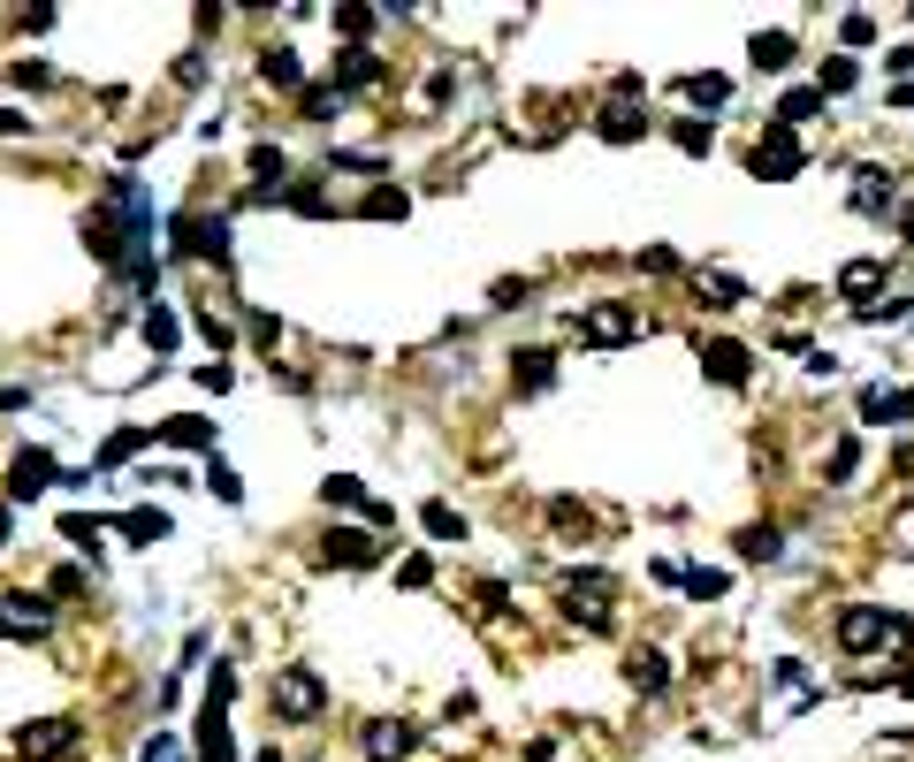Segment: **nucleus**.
Instances as JSON below:
<instances>
[{
	"mask_svg": "<svg viewBox=\"0 0 914 762\" xmlns=\"http://www.w3.org/2000/svg\"><path fill=\"white\" fill-rule=\"evenodd\" d=\"M366 84H381V54L374 46H343L335 54V92H366Z\"/></svg>",
	"mask_w": 914,
	"mask_h": 762,
	"instance_id": "15",
	"label": "nucleus"
},
{
	"mask_svg": "<svg viewBox=\"0 0 914 762\" xmlns=\"http://www.w3.org/2000/svg\"><path fill=\"white\" fill-rule=\"evenodd\" d=\"M595 138H603V146H632V138H648V107H625V100H609L603 115H595Z\"/></svg>",
	"mask_w": 914,
	"mask_h": 762,
	"instance_id": "14",
	"label": "nucleus"
},
{
	"mask_svg": "<svg viewBox=\"0 0 914 762\" xmlns=\"http://www.w3.org/2000/svg\"><path fill=\"white\" fill-rule=\"evenodd\" d=\"M678 588H686L694 603H717V595H724L732 580H724V572H709V565H686V580H678Z\"/></svg>",
	"mask_w": 914,
	"mask_h": 762,
	"instance_id": "32",
	"label": "nucleus"
},
{
	"mask_svg": "<svg viewBox=\"0 0 914 762\" xmlns=\"http://www.w3.org/2000/svg\"><path fill=\"white\" fill-rule=\"evenodd\" d=\"M198 762H237V740H229V709H206V717H198Z\"/></svg>",
	"mask_w": 914,
	"mask_h": 762,
	"instance_id": "21",
	"label": "nucleus"
},
{
	"mask_svg": "<svg viewBox=\"0 0 914 762\" xmlns=\"http://www.w3.org/2000/svg\"><path fill=\"white\" fill-rule=\"evenodd\" d=\"M640 268H648V275H678V252H671V244H648Z\"/></svg>",
	"mask_w": 914,
	"mask_h": 762,
	"instance_id": "46",
	"label": "nucleus"
},
{
	"mask_svg": "<svg viewBox=\"0 0 914 762\" xmlns=\"http://www.w3.org/2000/svg\"><path fill=\"white\" fill-rule=\"evenodd\" d=\"M206 488H214L221 503H244V480H237V473H229L221 457H206Z\"/></svg>",
	"mask_w": 914,
	"mask_h": 762,
	"instance_id": "36",
	"label": "nucleus"
},
{
	"mask_svg": "<svg viewBox=\"0 0 914 762\" xmlns=\"http://www.w3.org/2000/svg\"><path fill=\"white\" fill-rule=\"evenodd\" d=\"M115 534H123V542H138V549H152V542H168V511L138 503V511H123V519H115Z\"/></svg>",
	"mask_w": 914,
	"mask_h": 762,
	"instance_id": "22",
	"label": "nucleus"
},
{
	"mask_svg": "<svg viewBox=\"0 0 914 762\" xmlns=\"http://www.w3.org/2000/svg\"><path fill=\"white\" fill-rule=\"evenodd\" d=\"M404 206H412V198H404V191H374V198H366V206H358V214H374V221H389V214H397V221H404Z\"/></svg>",
	"mask_w": 914,
	"mask_h": 762,
	"instance_id": "40",
	"label": "nucleus"
},
{
	"mask_svg": "<svg viewBox=\"0 0 914 762\" xmlns=\"http://www.w3.org/2000/svg\"><path fill=\"white\" fill-rule=\"evenodd\" d=\"M740 557H747V565H777V557H785V534H777V526H747V534H740Z\"/></svg>",
	"mask_w": 914,
	"mask_h": 762,
	"instance_id": "26",
	"label": "nucleus"
},
{
	"mask_svg": "<svg viewBox=\"0 0 914 762\" xmlns=\"http://www.w3.org/2000/svg\"><path fill=\"white\" fill-rule=\"evenodd\" d=\"M138 328H146V343H152V351H175V335H183V328H175V312H168L160 298L146 305V320H138Z\"/></svg>",
	"mask_w": 914,
	"mask_h": 762,
	"instance_id": "29",
	"label": "nucleus"
},
{
	"mask_svg": "<svg viewBox=\"0 0 914 762\" xmlns=\"http://www.w3.org/2000/svg\"><path fill=\"white\" fill-rule=\"evenodd\" d=\"M320 557H328V565H343V572H374V565H381V542H374L366 526H328Z\"/></svg>",
	"mask_w": 914,
	"mask_h": 762,
	"instance_id": "8",
	"label": "nucleus"
},
{
	"mask_svg": "<svg viewBox=\"0 0 914 762\" xmlns=\"http://www.w3.org/2000/svg\"><path fill=\"white\" fill-rule=\"evenodd\" d=\"M800 130H785V123H762V138H755V152H747V168H755L762 183H792L800 175Z\"/></svg>",
	"mask_w": 914,
	"mask_h": 762,
	"instance_id": "4",
	"label": "nucleus"
},
{
	"mask_svg": "<svg viewBox=\"0 0 914 762\" xmlns=\"http://www.w3.org/2000/svg\"><path fill=\"white\" fill-rule=\"evenodd\" d=\"M694 359H701V374H709L717 389H740V382L755 374V351L732 343V335H694Z\"/></svg>",
	"mask_w": 914,
	"mask_h": 762,
	"instance_id": "6",
	"label": "nucleus"
},
{
	"mask_svg": "<svg viewBox=\"0 0 914 762\" xmlns=\"http://www.w3.org/2000/svg\"><path fill=\"white\" fill-rule=\"evenodd\" d=\"M572 328H580V343H595V351H617V343H640V305L625 298H595L572 312Z\"/></svg>",
	"mask_w": 914,
	"mask_h": 762,
	"instance_id": "2",
	"label": "nucleus"
},
{
	"mask_svg": "<svg viewBox=\"0 0 914 762\" xmlns=\"http://www.w3.org/2000/svg\"><path fill=\"white\" fill-rule=\"evenodd\" d=\"M854 84H861V61H854V54L815 61V92H823V100H838V92H854Z\"/></svg>",
	"mask_w": 914,
	"mask_h": 762,
	"instance_id": "24",
	"label": "nucleus"
},
{
	"mask_svg": "<svg viewBox=\"0 0 914 762\" xmlns=\"http://www.w3.org/2000/svg\"><path fill=\"white\" fill-rule=\"evenodd\" d=\"M260 762H283V755H275V748H267V755H260Z\"/></svg>",
	"mask_w": 914,
	"mask_h": 762,
	"instance_id": "55",
	"label": "nucleus"
},
{
	"mask_svg": "<svg viewBox=\"0 0 914 762\" xmlns=\"http://www.w3.org/2000/svg\"><path fill=\"white\" fill-rule=\"evenodd\" d=\"M69 748H77V717H38V725L15 732V755H31V762H54Z\"/></svg>",
	"mask_w": 914,
	"mask_h": 762,
	"instance_id": "9",
	"label": "nucleus"
},
{
	"mask_svg": "<svg viewBox=\"0 0 914 762\" xmlns=\"http://www.w3.org/2000/svg\"><path fill=\"white\" fill-rule=\"evenodd\" d=\"M678 92H686L694 107H724V100H732V84H724V77H686Z\"/></svg>",
	"mask_w": 914,
	"mask_h": 762,
	"instance_id": "33",
	"label": "nucleus"
},
{
	"mask_svg": "<svg viewBox=\"0 0 914 762\" xmlns=\"http://www.w3.org/2000/svg\"><path fill=\"white\" fill-rule=\"evenodd\" d=\"M23 130H31V123H23L15 107H0V138H23Z\"/></svg>",
	"mask_w": 914,
	"mask_h": 762,
	"instance_id": "51",
	"label": "nucleus"
},
{
	"mask_svg": "<svg viewBox=\"0 0 914 762\" xmlns=\"http://www.w3.org/2000/svg\"><path fill=\"white\" fill-rule=\"evenodd\" d=\"M792 54H800V46H792V31H755V38H747V61H755L762 77L792 69Z\"/></svg>",
	"mask_w": 914,
	"mask_h": 762,
	"instance_id": "18",
	"label": "nucleus"
},
{
	"mask_svg": "<svg viewBox=\"0 0 914 762\" xmlns=\"http://www.w3.org/2000/svg\"><path fill=\"white\" fill-rule=\"evenodd\" d=\"M884 69H892V77H907V84H914V46H892V54H884Z\"/></svg>",
	"mask_w": 914,
	"mask_h": 762,
	"instance_id": "50",
	"label": "nucleus"
},
{
	"mask_svg": "<svg viewBox=\"0 0 914 762\" xmlns=\"http://www.w3.org/2000/svg\"><path fill=\"white\" fill-rule=\"evenodd\" d=\"M8 534H15V511H8V503H0V549H8Z\"/></svg>",
	"mask_w": 914,
	"mask_h": 762,
	"instance_id": "53",
	"label": "nucleus"
},
{
	"mask_svg": "<svg viewBox=\"0 0 914 762\" xmlns=\"http://www.w3.org/2000/svg\"><path fill=\"white\" fill-rule=\"evenodd\" d=\"M892 229H900V237H907V244H914V198H907V206H900V214H892Z\"/></svg>",
	"mask_w": 914,
	"mask_h": 762,
	"instance_id": "52",
	"label": "nucleus"
},
{
	"mask_svg": "<svg viewBox=\"0 0 914 762\" xmlns=\"http://www.w3.org/2000/svg\"><path fill=\"white\" fill-rule=\"evenodd\" d=\"M138 762H183V740H175V732H152Z\"/></svg>",
	"mask_w": 914,
	"mask_h": 762,
	"instance_id": "45",
	"label": "nucleus"
},
{
	"mask_svg": "<svg viewBox=\"0 0 914 762\" xmlns=\"http://www.w3.org/2000/svg\"><path fill=\"white\" fill-rule=\"evenodd\" d=\"M511 382H518L526 397H541V389H557V359H549V351H518V359H511Z\"/></svg>",
	"mask_w": 914,
	"mask_h": 762,
	"instance_id": "23",
	"label": "nucleus"
},
{
	"mask_svg": "<svg viewBox=\"0 0 914 762\" xmlns=\"http://www.w3.org/2000/svg\"><path fill=\"white\" fill-rule=\"evenodd\" d=\"M892 107H914V84H892Z\"/></svg>",
	"mask_w": 914,
	"mask_h": 762,
	"instance_id": "54",
	"label": "nucleus"
},
{
	"mask_svg": "<svg viewBox=\"0 0 914 762\" xmlns=\"http://www.w3.org/2000/svg\"><path fill=\"white\" fill-rule=\"evenodd\" d=\"M854 320H869V328H900V320H907V298H877V305H861Z\"/></svg>",
	"mask_w": 914,
	"mask_h": 762,
	"instance_id": "37",
	"label": "nucleus"
},
{
	"mask_svg": "<svg viewBox=\"0 0 914 762\" xmlns=\"http://www.w3.org/2000/svg\"><path fill=\"white\" fill-rule=\"evenodd\" d=\"M61 534H69V542H84V557H92V549L107 542V526H100L92 511H69V519H61Z\"/></svg>",
	"mask_w": 914,
	"mask_h": 762,
	"instance_id": "34",
	"label": "nucleus"
},
{
	"mask_svg": "<svg viewBox=\"0 0 914 762\" xmlns=\"http://www.w3.org/2000/svg\"><path fill=\"white\" fill-rule=\"evenodd\" d=\"M914 420V389H861V428H900Z\"/></svg>",
	"mask_w": 914,
	"mask_h": 762,
	"instance_id": "13",
	"label": "nucleus"
},
{
	"mask_svg": "<svg viewBox=\"0 0 914 762\" xmlns=\"http://www.w3.org/2000/svg\"><path fill=\"white\" fill-rule=\"evenodd\" d=\"M267 702H275V717H290V725H305V717H320V709H328V686H320V671H305V663H290V671H275Z\"/></svg>",
	"mask_w": 914,
	"mask_h": 762,
	"instance_id": "3",
	"label": "nucleus"
},
{
	"mask_svg": "<svg viewBox=\"0 0 914 762\" xmlns=\"http://www.w3.org/2000/svg\"><path fill=\"white\" fill-rule=\"evenodd\" d=\"M335 107H343V92H335V84H305V115H312V123H328Z\"/></svg>",
	"mask_w": 914,
	"mask_h": 762,
	"instance_id": "38",
	"label": "nucleus"
},
{
	"mask_svg": "<svg viewBox=\"0 0 914 762\" xmlns=\"http://www.w3.org/2000/svg\"><path fill=\"white\" fill-rule=\"evenodd\" d=\"M46 625H54V603H46V595H31V588H8V595H0V633H8V640H38Z\"/></svg>",
	"mask_w": 914,
	"mask_h": 762,
	"instance_id": "7",
	"label": "nucleus"
},
{
	"mask_svg": "<svg viewBox=\"0 0 914 762\" xmlns=\"http://www.w3.org/2000/svg\"><path fill=\"white\" fill-rule=\"evenodd\" d=\"M146 443H160L152 428H115V435L100 443V465H123V457H138V451H146Z\"/></svg>",
	"mask_w": 914,
	"mask_h": 762,
	"instance_id": "27",
	"label": "nucleus"
},
{
	"mask_svg": "<svg viewBox=\"0 0 914 762\" xmlns=\"http://www.w3.org/2000/svg\"><path fill=\"white\" fill-rule=\"evenodd\" d=\"M854 473H861V443H854V435H846V443H838V451H831V480H854Z\"/></svg>",
	"mask_w": 914,
	"mask_h": 762,
	"instance_id": "43",
	"label": "nucleus"
},
{
	"mask_svg": "<svg viewBox=\"0 0 914 762\" xmlns=\"http://www.w3.org/2000/svg\"><path fill=\"white\" fill-rule=\"evenodd\" d=\"M838 38H846V54H861V46L877 38V15H846V23H838Z\"/></svg>",
	"mask_w": 914,
	"mask_h": 762,
	"instance_id": "39",
	"label": "nucleus"
},
{
	"mask_svg": "<svg viewBox=\"0 0 914 762\" xmlns=\"http://www.w3.org/2000/svg\"><path fill=\"white\" fill-rule=\"evenodd\" d=\"M877 291H884V260H846L838 268V298H854V312L877 305Z\"/></svg>",
	"mask_w": 914,
	"mask_h": 762,
	"instance_id": "16",
	"label": "nucleus"
},
{
	"mask_svg": "<svg viewBox=\"0 0 914 762\" xmlns=\"http://www.w3.org/2000/svg\"><path fill=\"white\" fill-rule=\"evenodd\" d=\"M892 640H907V617H900V610H877V603L838 610V648H846V656H877V648H892Z\"/></svg>",
	"mask_w": 914,
	"mask_h": 762,
	"instance_id": "1",
	"label": "nucleus"
},
{
	"mask_svg": "<svg viewBox=\"0 0 914 762\" xmlns=\"http://www.w3.org/2000/svg\"><path fill=\"white\" fill-rule=\"evenodd\" d=\"M46 595H61V603H77V595H84V572H69V565H61V572L46 580Z\"/></svg>",
	"mask_w": 914,
	"mask_h": 762,
	"instance_id": "47",
	"label": "nucleus"
},
{
	"mask_svg": "<svg viewBox=\"0 0 914 762\" xmlns=\"http://www.w3.org/2000/svg\"><path fill=\"white\" fill-rule=\"evenodd\" d=\"M420 526H427V534H435V542H465V511H450V503H443V496H435V503H427V511H420Z\"/></svg>",
	"mask_w": 914,
	"mask_h": 762,
	"instance_id": "28",
	"label": "nucleus"
},
{
	"mask_svg": "<svg viewBox=\"0 0 914 762\" xmlns=\"http://www.w3.org/2000/svg\"><path fill=\"white\" fill-rule=\"evenodd\" d=\"M320 496H328V503H351V511H366V503H374V496H366V480H351V473H328V480H320Z\"/></svg>",
	"mask_w": 914,
	"mask_h": 762,
	"instance_id": "31",
	"label": "nucleus"
},
{
	"mask_svg": "<svg viewBox=\"0 0 914 762\" xmlns=\"http://www.w3.org/2000/svg\"><path fill=\"white\" fill-rule=\"evenodd\" d=\"M412 748H420V725H404V717L366 725V762H404Z\"/></svg>",
	"mask_w": 914,
	"mask_h": 762,
	"instance_id": "11",
	"label": "nucleus"
},
{
	"mask_svg": "<svg viewBox=\"0 0 914 762\" xmlns=\"http://www.w3.org/2000/svg\"><path fill=\"white\" fill-rule=\"evenodd\" d=\"M168 237H175V252L229 268V221H221V214H175V221H168Z\"/></svg>",
	"mask_w": 914,
	"mask_h": 762,
	"instance_id": "5",
	"label": "nucleus"
},
{
	"mask_svg": "<svg viewBox=\"0 0 914 762\" xmlns=\"http://www.w3.org/2000/svg\"><path fill=\"white\" fill-rule=\"evenodd\" d=\"M671 138H678V152H709V146H717V130H709V123H678Z\"/></svg>",
	"mask_w": 914,
	"mask_h": 762,
	"instance_id": "42",
	"label": "nucleus"
},
{
	"mask_svg": "<svg viewBox=\"0 0 914 762\" xmlns=\"http://www.w3.org/2000/svg\"><path fill=\"white\" fill-rule=\"evenodd\" d=\"M625 686H632V694H648V702H655V694H663V686H671V663H663V656H655V648H632V656H625Z\"/></svg>",
	"mask_w": 914,
	"mask_h": 762,
	"instance_id": "17",
	"label": "nucleus"
},
{
	"mask_svg": "<svg viewBox=\"0 0 914 762\" xmlns=\"http://www.w3.org/2000/svg\"><path fill=\"white\" fill-rule=\"evenodd\" d=\"M152 435H160V443H175V451H206V457H214V428H206L198 412H175V420H160Z\"/></svg>",
	"mask_w": 914,
	"mask_h": 762,
	"instance_id": "19",
	"label": "nucleus"
},
{
	"mask_svg": "<svg viewBox=\"0 0 914 762\" xmlns=\"http://www.w3.org/2000/svg\"><path fill=\"white\" fill-rule=\"evenodd\" d=\"M823 107H831V100H823L815 84H800V92H785V100H777V115H769V123H785V130H800V123H815Z\"/></svg>",
	"mask_w": 914,
	"mask_h": 762,
	"instance_id": "25",
	"label": "nucleus"
},
{
	"mask_svg": "<svg viewBox=\"0 0 914 762\" xmlns=\"http://www.w3.org/2000/svg\"><path fill=\"white\" fill-rule=\"evenodd\" d=\"M260 77H267L275 92H298L305 100V61L290 54V46H267V54H260Z\"/></svg>",
	"mask_w": 914,
	"mask_h": 762,
	"instance_id": "20",
	"label": "nucleus"
},
{
	"mask_svg": "<svg viewBox=\"0 0 914 762\" xmlns=\"http://www.w3.org/2000/svg\"><path fill=\"white\" fill-rule=\"evenodd\" d=\"M366 31H374V8H335V38L366 46Z\"/></svg>",
	"mask_w": 914,
	"mask_h": 762,
	"instance_id": "35",
	"label": "nucleus"
},
{
	"mask_svg": "<svg viewBox=\"0 0 914 762\" xmlns=\"http://www.w3.org/2000/svg\"><path fill=\"white\" fill-rule=\"evenodd\" d=\"M54 480H61V465H54V457H46V451H23L15 465H8V503H31V496H38V488H54Z\"/></svg>",
	"mask_w": 914,
	"mask_h": 762,
	"instance_id": "10",
	"label": "nucleus"
},
{
	"mask_svg": "<svg viewBox=\"0 0 914 762\" xmlns=\"http://www.w3.org/2000/svg\"><path fill=\"white\" fill-rule=\"evenodd\" d=\"M534 298V283H526V275H518V283H495V305H526Z\"/></svg>",
	"mask_w": 914,
	"mask_h": 762,
	"instance_id": "49",
	"label": "nucleus"
},
{
	"mask_svg": "<svg viewBox=\"0 0 914 762\" xmlns=\"http://www.w3.org/2000/svg\"><path fill=\"white\" fill-rule=\"evenodd\" d=\"M229 694H237V671L214 663V679H206V709H229Z\"/></svg>",
	"mask_w": 914,
	"mask_h": 762,
	"instance_id": "41",
	"label": "nucleus"
},
{
	"mask_svg": "<svg viewBox=\"0 0 914 762\" xmlns=\"http://www.w3.org/2000/svg\"><path fill=\"white\" fill-rule=\"evenodd\" d=\"M427 580H435V557H404L397 565V588H427Z\"/></svg>",
	"mask_w": 914,
	"mask_h": 762,
	"instance_id": "44",
	"label": "nucleus"
},
{
	"mask_svg": "<svg viewBox=\"0 0 914 762\" xmlns=\"http://www.w3.org/2000/svg\"><path fill=\"white\" fill-rule=\"evenodd\" d=\"M854 214H869V221L900 214V198H892V175H884V168H854Z\"/></svg>",
	"mask_w": 914,
	"mask_h": 762,
	"instance_id": "12",
	"label": "nucleus"
},
{
	"mask_svg": "<svg viewBox=\"0 0 914 762\" xmlns=\"http://www.w3.org/2000/svg\"><path fill=\"white\" fill-rule=\"evenodd\" d=\"M252 175L267 183V198L283 191V175H290V160H283V146H252Z\"/></svg>",
	"mask_w": 914,
	"mask_h": 762,
	"instance_id": "30",
	"label": "nucleus"
},
{
	"mask_svg": "<svg viewBox=\"0 0 914 762\" xmlns=\"http://www.w3.org/2000/svg\"><path fill=\"white\" fill-rule=\"evenodd\" d=\"M290 206H298V214H328V191H312V183H298V191H290Z\"/></svg>",
	"mask_w": 914,
	"mask_h": 762,
	"instance_id": "48",
	"label": "nucleus"
}]
</instances>
